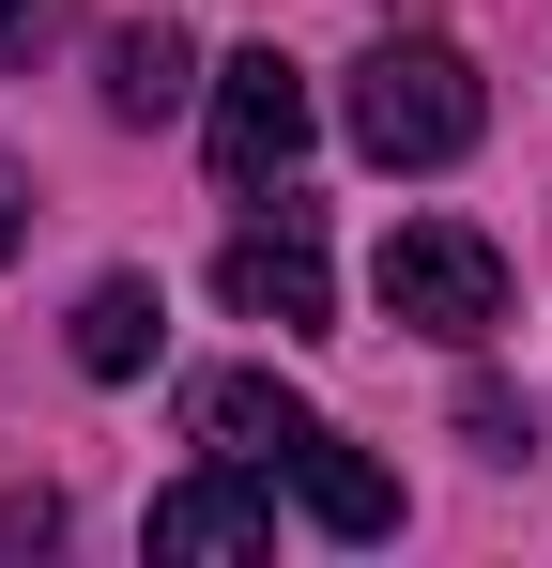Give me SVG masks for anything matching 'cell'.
<instances>
[{"label":"cell","mask_w":552,"mask_h":568,"mask_svg":"<svg viewBox=\"0 0 552 568\" xmlns=\"http://www.w3.org/2000/svg\"><path fill=\"white\" fill-rule=\"evenodd\" d=\"M276 476L307 491V523H323V538H399V476L368 462V446H338V430H307Z\"/></svg>","instance_id":"cell-7"},{"label":"cell","mask_w":552,"mask_h":568,"mask_svg":"<svg viewBox=\"0 0 552 568\" xmlns=\"http://www.w3.org/2000/svg\"><path fill=\"white\" fill-rule=\"evenodd\" d=\"M460 430H476L491 462H522V446H538V399H507V384H460Z\"/></svg>","instance_id":"cell-10"},{"label":"cell","mask_w":552,"mask_h":568,"mask_svg":"<svg viewBox=\"0 0 552 568\" xmlns=\"http://www.w3.org/2000/svg\"><path fill=\"white\" fill-rule=\"evenodd\" d=\"M78 369H92V384L154 369V277H92V292H78Z\"/></svg>","instance_id":"cell-9"},{"label":"cell","mask_w":552,"mask_h":568,"mask_svg":"<svg viewBox=\"0 0 552 568\" xmlns=\"http://www.w3.org/2000/svg\"><path fill=\"white\" fill-rule=\"evenodd\" d=\"M215 292H231L246 323H276V338H323V323H338V262H323V215L276 185V215H246V231L215 246Z\"/></svg>","instance_id":"cell-3"},{"label":"cell","mask_w":552,"mask_h":568,"mask_svg":"<svg viewBox=\"0 0 552 568\" xmlns=\"http://www.w3.org/2000/svg\"><path fill=\"white\" fill-rule=\"evenodd\" d=\"M368 292H384V323H415V338L476 354V338L507 323V246H491V231H460V215H415V231H384Z\"/></svg>","instance_id":"cell-2"},{"label":"cell","mask_w":552,"mask_h":568,"mask_svg":"<svg viewBox=\"0 0 552 568\" xmlns=\"http://www.w3.org/2000/svg\"><path fill=\"white\" fill-rule=\"evenodd\" d=\"M154 554H276V491L262 462H215V476H184V491H154Z\"/></svg>","instance_id":"cell-6"},{"label":"cell","mask_w":552,"mask_h":568,"mask_svg":"<svg viewBox=\"0 0 552 568\" xmlns=\"http://www.w3.org/2000/svg\"><path fill=\"white\" fill-rule=\"evenodd\" d=\"M92 93H108V123H170V108L200 93V47H184L170 16H154V31H108V62H92Z\"/></svg>","instance_id":"cell-8"},{"label":"cell","mask_w":552,"mask_h":568,"mask_svg":"<svg viewBox=\"0 0 552 568\" xmlns=\"http://www.w3.org/2000/svg\"><path fill=\"white\" fill-rule=\"evenodd\" d=\"M338 123H354L368 170H460L476 123H491V93H476V62H460L446 31H384L354 62V93H338Z\"/></svg>","instance_id":"cell-1"},{"label":"cell","mask_w":552,"mask_h":568,"mask_svg":"<svg viewBox=\"0 0 552 568\" xmlns=\"http://www.w3.org/2000/svg\"><path fill=\"white\" fill-rule=\"evenodd\" d=\"M307 78L276 62V47H246V62H215V170L231 185H292V154H307Z\"/></svg>","instance_id":"cell-4"},{"label":"cell","mask_w":552,"mask_h":568,"mask_svg":"<svg viewBox=\"0 0 552 568\" xmlns=\"http://www.w3.org/2000/svg\"><path fill=\"white\" fill-rule=\"evenodd\" d=\"M184 430H200L215 462H262V476H276L307 430H323V415H307L276 369H200V384H184Z\"/></svg>","instance_id":"cell-5"},{"label":"cell","mask_w":552,"mask_h":568,"mask_svg":"<svg viewBox=\"0 0 552 568\" xmlns=\"http://www.w3.org/2000/svg\"><path fill=\"white\" fill-rule=\"evenodd\" d=\"M16 231H31V200H16V170H0V262H16Z\"/></svg>","instance_id":"cell-11"}]
</instances>
